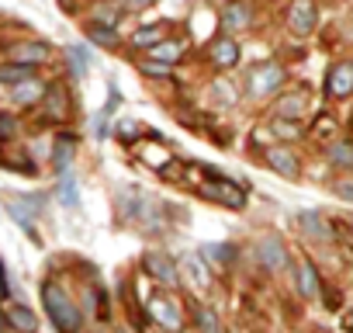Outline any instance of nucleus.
<instances>
[{
  "label": "nucleus",
  "mask_w": 353,
  "mask_h": 333,
  "mask_svg": "<svg viewBox=\"0 0 353 333\" xmlns=\"http://www.w3.org/2000/svg\"><path fill=\"white\" fill-rule=\"evenodd\" d=\"M11 97H14L18 104H35V101L46 97V84H39V80H25V84L11 87Z\"/></svg>",
  "instance_id": "nucleus-18"
},
{
  "label": "nucleus",
  "mask_w": 353,
  "mask_h": 333,
  "mask_svg": "<svg viewBox=\"0 0 353 333\" xmlns=\"http://www.w3.org/2000/svg\"><path fill=\"white\" fill-rule=\"evenodd\" d=\"M14 132H18V118L11 111H0V142L14 139Z\"/></svg>",
  "instance_id": "nucleus-29"
},
{
  "label": "nucleus",
  "mask_w": 353,
  "mask_h": 333,
  "mask_svg": "<svg viewBox=\"0 0 353 333\" xmlns=\"http://www.w3.org/2000/svg\"><path fill=\"white\" fill-rule=\"evenodd\" d=\"M66 56H70V63H73V73H77V77H83V73H87V66H90V56H87V49H80V46H70V49H66Z\"/></svg>",
  "instance_id": "nucleus-25"
},
{
  "label": "nucleus",
  "mask_w": 353,
  "mask_h": 333,
  "mask_svg": "<svg viewBox=\"0 0 353 333\" xmlns=\"http://www.w3.org/2000/svg\"><path fill=\"white\" fill-rule=\"evenodd\" d=\"M149 316L166 333H176V330L184 326V312H181V305H176V298H170V295H152L149 298Z\"/></svg>",
  "instance_id": "nucleus-3"
},
{
  "label": "nucleus",
  "mask_w": 353,
  "mask_h": 333,
  "mask_svg": "<svg viewBox=\"0 0 353 333\" xmlns=\"http://www.w3.org/2000/svg\"><path fill=\"white\" fill-rule=\"evenodd\" d=\"M298 288H301L305 298H315L319 295V274H315L312 260H301L298 264Z\"/></svg>",
  "instance_id": "nucleus-19"
},
{
  "label": "nucleus",
  "mask_w": 353,
  "mask_h": 333,
  "mask_svg": "<svg viewBox=\"0 0 353 333\" xmlns=\"http://www.w3.org/2000/svg\"><path fill=\"white\" fill-rule=\"evenodd\" d=\"M46 111H49V118L70 115V97H66V87H63V84H52V87L46 91Z\"/></svg>",
  "instance_id": "nucleus-12"
},
{
  "label": "nucleus",
  "mask_w": 353,
  "mask_h": 333,
  "mask_svg": "<svg viewBox=\"0 0 353 333\" xmlns=\"http://www.w3.org/2000/svg\"><path fill=\"white\" fill-rule=\"evenodd\" d=\"M270 129H274V135H281V139H298V135H301L298 118H277V115H274Z\"/></svg>",
  "instance_id": "nucleus-23"
},
{
  "label": "nucleus",
  "mask_w": 353,
  "mask_h": 333,
  "mask_svg": "<svg viewBox=\"0 0 353 333\" xmlns=\"http://www.w3.org/2000/svg\"><path fill=\"white\" fill-rule=\"evenodd\" d=\"M121 333H128V330H121Z\"/></svg>",
  "instance_id": "nucleus-39"
},
{
  "label": "nucleus",
  "mask_w": 353,
  "mask_h": 333,
  "mask_svg": "<svg viewBox=\"0 0 353 333\" xmlns=\"http://www.w3.org/2000/svg\"><path fill=\"white\" fill-rule=\"evenodd\" d=\"M149 53H152V59H159V63H173V59H181L184 46H181V42H159V46L149 49Z\"/></svg>",
  "instance_id": "nucleus-24"
},
{
  "label": "nucleus",
  "mask_w": 353,
  "mask_h": 333,
  "mask_svg": "<svg viewBox=\"0 0 353 333\" xmlns=\"http://www.w3.org/2000/svg\"><path fill=\"white\" fill-rule=\"evenodd\" d=\"M73 153H77V139L73 135H59L56 146H52V166H56V174H70V163H73Z\"/></svg>",
  "instance_id": "nucleus-11"
},
{
  "label": "nucleus",
  "mask_w": 353,
  "mask_h": 333,
  "mask_svg": "<svg viewBox=\"0 0 353 333\" xmlns=\"http://www.w3.org/2000/svg\"><path fill=\"white\" fill-rule=\"evenodd\" d=\"M8 319H11V326H18V330H25V333H32V330L39 326L35 312L25 309V305H11V309H8Z\"/></svg>",
  "instance_id": "nucleus-22"
},
{
  "label": "nucleus",
  "mask_w": 353,
  "mask_h": 333,
  "mask_svg": "<svg viewBox=\"0 0 353 333\" xmlns=\"http://www.w3.org/2000/svg\"><path fill=\"white\" fill-rule=\"evenodd\" d=\"M212 59H215V66L229 70V66L239 63V46H236L232 39H219V42L212 46Z\"/></svg>",
  "instance_id": "nucleus-14"
},
{
  "label": "nucleus",
  "mask_w": 353,
  "mask_h": 333,
  "mask_svg": "<svg viewBox=\"0 0 353 333\" xmlns=\"http://www.w3.org/2000/svg\"><path fill=\"white\" fill-rule=\"evenodd\" d=\"M201 195H208L212 202H222L225 209H243L246 205V191L239 188V184H232V181H205L201 184Z\"/></svg>",
  "instance_id": "nucleus-4"
},
{
  "label": "nucleus",
  "mask_w": 353,
  "mask_h": 333,
  "mask_svg": "<svg viewBox=\"0 0 353 333\" xmlns=\"http://www.w3.org/2000/svg\"><path fill=\"white\" fill-rule=\"evenodd\" d=\"M139 132H142V129H139V122H132V118H125V122L118 125V135H121L125 142H132V139H135Z\"/></svg>",
  "instance_id": "nucleus-33"
},
{
  "label": "nucleus",
  "mask_w": 353,
  "mask_h": 333,
  "mask_svg": "<svg viewBox=\"0 0 353 333\" xmlns=\"http://www.w3.org/2000/svg\"><path fill=\"white\" fill-rule=\"evenodd\" d=\"M298 222H301L312 236H329V229H322V226H319V216H315V212H301V216H298Z\"/></svg>",
  "instance_id": "nucleus-30"
},
{
  "label": "nucleus",
  "mask_w": 353,
  "mask_h": 333,
  "mask_svg": "<svg viewBox=\"0 0 353 333\" xmlns=\"http://www.w3.org/2000/svg\"><path fill=\"white\" fill-rule=\"evenodd\" d=\"M97 18H101V21H108V25H114V11H108V8H101V11H97Z\"/></svg>",
  "instance_id": "nucleus-36"
},
{
  "label": "nucleus",
  "mask_w": 353,
  "mask_h": 333,
  "mask_svg": "<svg viewBox=\"0 0 353 333\" xmlns=\"http://www.w3.org/2000/svg\"><path fill=\"white\" fill-rule=\"evenodd\" d=\"M281 84H284V70H281L277 63H256V66H250V73H246V91H250L253 97H267V94H274Z\"/></svg>",
  "instance_id": "nucleus-2"
},
{
  "label": "nucleus",
  "mask_w": 353,
  "mask_h": 333,
  "mask_svg": "<svg viewBox=\"0 0 353 333\" xmlns=\"http://www.w3.org/2000/svg\"><path fill=\"white\" fill-rule=\"evenodd\" d=\"M8 295V274H4V267H0V298Z\"/></svg>",
  "instance_id": "nucleus-37"
},
{
  "label": "nucleus",
  "mask_w": 353,
  "mask_h": 333,
  "mask_svg": "<svg viewBox=\"0 0 353 333\" xmlns=\"http://www.w3.org/2000/svg\"><path fill=\"white\" fill-rule=\"evenodd\" d=\"M142 267H145V274H149L152 281H159V285H173V281H176L173 260H170L166 254H159V250H149V254L142 257Z\"/></svg>",
  "instance_id": "nucleus-7"
},
{
  "label": "nucleus",
  "mask_w": 353,
  "mask_h": 333,
  "mask_svg": "<svg viewBox=\"0 0 353 333\" xmlns=\"http://www.w3.org/2000/svg\"><path fill=\"white\" fill-rule=\"evenodd\" d=\"M315 25H319L315 4H312V0H294L291 11H288V28H291V35H308V32H315Z\"/></svg>",
  "instance_id": "nucleus-5"
},
{
  "label": "nucleus",
  "mask_w": 353,
  "mask_h": 333,
  "mask_svg": "<svg viewBox=\"0 0 353 333\" xmlns=\"http://www.w3.org/2000/svg\"><path fill=\"white\" fill-rule=\"evenodd\" d=\"M8 323H11V319H8L4 312H0V333H8Z\"/></svg>",
  "instance_id": "nucleus-38"
},
{
  "label": "nucleus",
  "mask_w": 353,
  "mask_h": 333,
  "mask_svg": "<svg viewBox=\"0 0 353 333\" xmlns=\"http://www.w3.org/2000/svg\"><path fill=\"white\" fill-rule=\"evenodd\" d=\"M59 202L66 209H77V181L70 174H63V181H59Z\"/></svg>",
  "instance_id": "nucleus-26"
},
{
  "label": "nucleus",
  "mask_w": 353,
  "mask_h": 333,
  "mask_svg": "<svg viewBox=\"0 0 353 333\" xmlns=\"http://www.w3.org/2000/svg\"><path fill=\"white\" fill-rule=\"evenodd\" d=\"M201 254H205L208 260H219V264L232 260V247H229V243H222V247H219V243H205V247H201Z\"/></svg>",
  "instance_id": "nucleus-28"
},
{
  "label": "nucleus",
  "mask_w": 353,
  "mask_h": 333,
  "mask_svg": "<svg viewBox=\"0 0 353 333\" xmlns=\"http://www.w3.org/2000/svg\"><path fill=\"white\" fill-rule=\"evenodd\" d=\"M11 63H25V66H35V63H42V59H49V46L46 42H21V46H14L11 53Z\"/></svg>",
  "instance_id": "nucleus-10"
},
{
  "label": "nucleus",
  "mask_w": 353,
  "mask_h": 333,
  "mask_svg": "<svg viewBox=\"0 0 353 333\" xmlns=\"http://www.w3.org/2000/svg\"><path fill=\"white\" fill-rule=\"evenodd\" d=\"M267 163H270V171H277V174H281V178H288V181H294V178H298V160H294V153H291V149H284V146L267 149Z\"/></svg>",
  "instance_id": "nucleus-9"
},
{
  "label": "nucleus",
  "mask_w": 353,
  "mask_h": 333,
  "mask_svg": "<svg viewBox=\"0 0 353 333\" xmlns=\"http://www.w3.org/2000/svg\"><path fill=\"white\" fill-rule=\"evenodd\" d=\"M325 94L329 97H350L353 94V63L350 59L329 66V73H325Z\"/></svg>",
  "instance_id": "nucleus-6"
},
{
  "label": "nucleus",
  "mask_w": 353,
  "mask_h": 333,
  "mask_svg": "<svg viewBox=\"0 0 353 333\" xmlns=\"http://www.w3.org/2000/svg\"><path fill=\"white\" fill-rule=\"evenodd\" d=\"M256 257H260V264H263L267 271H281V267L288 264L284 243H281L277 236H263V240L256 243Z\"/></svg>",
  "instance_id": "nucleus-8"
},
{
  "label": "nucleus",
  "mask_w": 353,
  "mask_h": 333,
  "mask_svg": "<svg viewBox=\"0 0 353 333\" xmlns=\"http://www.w3.org/2000/svg\"><path fill=\"white\" fill-rule=\"evenodd\" d=\"M329 156H332V163H353V149L343 146V142H336V146L329 149Z\"/></svg>",
  "instance_id": "nucleus-31"
},
{
  "label": "nucleus",
  "mask_w": 353,
  "mask_h": 333,
  "mask_svg": "<svg viewBox=\"0 0 353 333\" xmlns=\"http://www.w3.org/2000/svg\"><path fill=\"white\" fill-rule=\"evenodd\" d=\"M42 305H46V312H49V319H52V326H56L59 333H77V330H80V323H83L80 305H77L56 281H46V285H42Z\"/></svg>",
  "instance_id": "nucleus-1"
},
{
  "label": "nucleus",
  "mask_w": 353,
  "mask_h": 333,
  "mask_svg": "<svg viewBox=\"0 0 353 333\" xmlns=\"http://www.w3.org/2000/svg\"><path fill=\"white\" fill-rule=\"evenodd\" d=\"M184 267H188V274L194 278L198 288H208L212 285V271L205 264V254H184Z\"/></svg>",
  "instance_id": "nucleus-15"
},
{
  "label": "nucleus",
  "mask_w": 353,
  "mask_h": 333,
  "mask_svg": "<svg viewBox=\"0 0 353 333\" xmlns=\"http://www.w3.org/2000/svg\"><path fill=\"white\" fill-rule=\"evenodd\" d=\"M198 326H201V333H222L219 316H215L208 305H198Z\"/></svg>",
  "instance_id": "nucleus-27"
},
{
  "label": "nucleus",
  "mask_w": 353,
  "mask_h": 333,
  "mask_svg": "<svg viewBox=\"0 0 353 333\" xmlns=\"http://www.w3.org/2000/svg\"><path fill=\"white\" fill-rule=\"evenodd\" d=\"M149 4H152V0H125L128 11H142V8H149Z\"/></svg>",
  "instance_id": "nucleus-35"
},
{
  "label": "nucleus",
  "mask_w": 353,
  "mask_h": 333,
  "mask_svg": "<svg viewBox=\"0 0 353 333\" xmlns=\"http://www.w3.org/2000/svg\"><path fill=\"white\" fill-rule=\"evenodd\" d=\"M25 80H32V66H25V63H4V66H0V84L18 87Z\"/></svg>",
  "instance_id": "nucleus-21"
},
{
  "label": "nucleus",
  "mask_w": 353,
  "mask_h": 333,
  "mask_svg": "<svg viewBox=\"0 0 353 333\" xmlns=\"http://www.w3.org/2000/svg\"><path fill=\"white\" fill-rule=\"evenodd\" d=\"M301 111H305V94H301V91L284 94V97L274 101V115H277V118H301Z\"/></svg>",
  "instance_id": "nucleus-13"
},
{
  "label": "nucleus",
  "mask_w": 353,
  "mask_h": 333,
  "mask_svg": "<svg viewBox=\"0 0 353 333\" xmlns=\"http://www.w3.org/2000/svg\"><path fill=\"white\" fill-rule=\"evenodd\" d=\"M332 191H336L343 202H353V178H339V181L332 184Z\"/></svg>",
  "instance_id": "nucleus-32"
},
{
  "label": "nucleus",
  "mask_w": 353,
  "mask_h": 333,
  "mask_svg": "<svg viewBox=\"0 0 353 333\" xmlns=\"http://www.w3.org/2000/svg\"><path fill=\"white\" fill-rule=\"evenodd\" d=\"M87 39L97 42V46H104V49H114L118 46V32L111 25H101V21H90L87 25Z\"/></svg>",
  "instance_id": "nucleus-20"
},
{
  "label": "nucleus",
  "mask_w": 353,
  "mask_h": 333,
  "mask_svg": "<svg viewBox=\"0 0 353 333\" xmlns=\"http://www.w3.org/2000/svg\"><path fill=\"white\" fill-rule=\"evenodd\" d=\"M246 25H250V8H246V4H225V11H222V28L239 32V28H246Z\"/></svg>",
  "instance_id": "nucleus-17"
},
{
  "label": "nucleus",
  "mask_w": 353,
  "mask_h": 333,
  "mask_svg": "<svg viewBox=\"0 0 353 333\" xmlns=\"http://www.w3.org/2000/svg\"><path fill=\"white\" fill-rule=\"evenodd\" d=\"M135 49H156L159 42H166V25H145L132 35Z\"/></svg>",
  "instance_id": "nucleus-16"
},
{
  "label": "nucleus",
  "mask_w": 353,
  "mask_h": 333,
  "mask_svg": "<svg viewBox=\"0 0 353 333\" xmlns=\"http://www.w3.org/2000/svg\"><path fill=\"white\" fill-rule=\"evenodd\" d=\"M142 73H149V77H170V63H142Z\"/></svg>",
  "instance_id": "nucleus-34"
}]
</instances>
